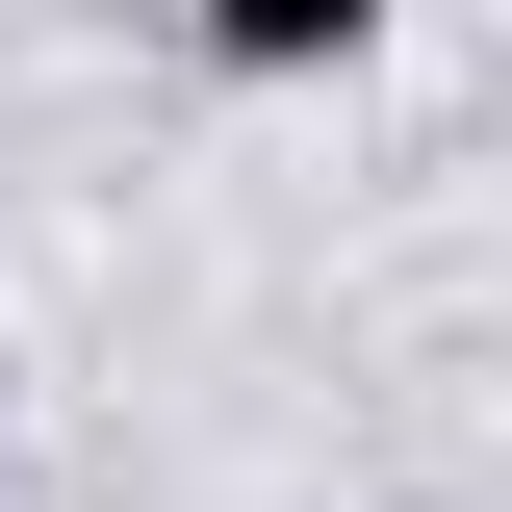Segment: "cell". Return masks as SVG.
<instances>
[{
  "mask_svg": "<svg viewBox=\"0 0 512 512\" xmlns=\"http://www.w3.org/2000/svg\"><path fill=\"white\" fill-rule=\"evenodd\" d=\"M231 77H333V52H384V0H180Z\"/></svg>",
  "mask_w": 512,
  "mask_h": 512,
  "instance_id": "1",
  "label": "cell"
}]
</instances>
